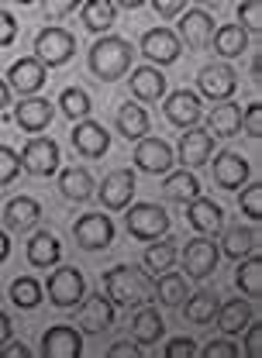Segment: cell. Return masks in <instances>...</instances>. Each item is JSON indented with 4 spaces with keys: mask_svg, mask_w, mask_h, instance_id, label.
Masks as SVG:
<instances>
[{
    "mask_svg": "<svg viewBox=\"0 0 262 358\" xmlns=\"http://www.w3.org/2000/svg\"><path fill=\"white\" fill-rule=\"evenodd\" d=\"M242 210L249 221H262V182H252L242 189Z\"/></svg>",
    "mask_w": 262,
    "mask_h": 358,
    "instance_id": "7bdbcfd3",
    "label": "cell"
},
{
    "mask_svg": "<svg viewBox=\"0 0 262 358\" xmlns=\"http://www.w3.org/2000/svg\"><path fill=\"white\" fill-rule=\"evenodd\" d=\"M107 355L111 358H138L142 355V345H135V341H114V345L107 348Z\"/></svg>",
    "mask_w": 262,
    "mask_h": 358,
    "instance_id": "f907efd6",
    "label": "cell"
},
{
    "mask_svg": "<svg viewBox=\"0 0 262 358\" xmlns=\"http://www.w3.org/2000/svg\"><path fill=\"white\" fill-rule=\"evenodd\" d=\"M128 231L138 241H156L170 231V214L159 203H138L128 210Z\"/></svg>",
    "mask_w": 262,
    "mask_h": 358,
    "instance_id": "277c9868",
    "label": "cell"
},
{
    "mask_svg": "<svg viewBox=\"0 0 262 358\" xmlns=\"http://www.w3.org/2000/svg\"><path fill=\"white\" fill-rule=\"evenodd\" d=\"M121 7H138V3H145V0H118Z\"/></svg>",
    "mask_w": 262,
    "mask_h": 358,
    "instance_id": "680465c9",
    "label": "cell"
},
{
    "mask_svg": "<svg viewBox=\"0 0 262 358\" xmlns=\"http://www.w3.org/2000/svg\"><path fill=\"white\" fill-rule=\"evenodd\" d=\"M18 173H21V155L11 145H0V186L4 182H14Z\"/></svg>",
    "mask_w": 262,
    "mask_h": 358,
    "instance_id": "b9f144b4",
    "label": "cell"
},
{
    "mask_svg": "<svg viewBox=\"0 0 262 358\" xmlns=\"http://www.w3.org/2000/svg\"><path fill=\"white\" fill-rule=\"evenodd\" d=\"M14 38H18V21H14V14L0 10V48H7Z\"/></svg>",
    "mask_w": 262,
    "mask_h": 358,
    "instance_id": "7dc6e473",
    "label": "cell"
},
{
    "mask_svg": "<svg viewBox=\"0 0 262 358\" xmlns=\"http://www.w3.org/2000/svg\"><path fill=\"white\" fill-rule=\"evenodd\" d=\"M142 52H145V59H152L159 66H173L179 59V38L170 28H152L142 35Z\"/></svg>",
    "mask_w": 262,
    "mask_h": 358,
    "instance_id": "5bb4252c",
    "label": "cell"
},
{
    "mask_svg": "<svg viewBox=\"0 0 262 358\" xmlns=\"http://www.w3.org/2000/svg\"><path fill=\"white\" fill-rule=\"evenodd\" d=\"M131 66V42L125 38H100L90 48V73L100 80H118Z\"/></svg>",
    "mask_w": 262,
    "mask_h": 358,
    "instance_id": "7a4b0ae2",
    "label": "cell"
},
{
    "mask_svg": "<svg viewBox=\"0 0 262 358\" xmlns=\"http://www.w3.org/2000/svg\"><path fill=\"white\" fill-rule=\"evenodd\" d=\"M238 289L259 300V293H262V259L259 255H256V259H245V262L238 266Z\"/></svg>",
    "mask_w": 262,
    "mask_h": 358,
    "instance_id": "f35d334b",
    "label": "cell"
},
{
    "mask_svg": "<svg viewBox=\"0 0 262 358\" xmlns=\"http://www.w3.org/2000/svg\"><path fill=\"white\" fill-rule=\"evenodd\" d=\"M179 31H183V42H190L193 48H204L214 38V17L207 10H186L179 21Z\"/></svg>",
    "mask_w": 262,
    "mask_h": 358,
    "instance_id": "603a6c76",
    "label": "cell"
},
{
    "mask_svg": "<svg viewBox=\"0 0 262 358\" xmlns=\"http://www.w3.org/2000/svg\"><path fill=\"white\" fill-rule=\"evenodd\" d=\"M7 338H11V317H7V313L0 310V345H4Z\"/></svg>",
    "mask_w": 262,
    "mask_h": 358,
    "instance_id": "11a10c76",
    "label": "cell"
},
{
    "mask_svg": "<svg viewBox=\"0 0 262 358\" xmlns=\"http://www.w3.org/2000/svg\"><path fill=\"white\" fill-rule=\"evenodd\" d=\"M135 166L142 173L159 176V173H166L173 166V148L163 138H138V145H135Z\"/></svg>",
    "mask_w": 262,
    "mask_h": 358,
    "instance_id": "ba28073f",
    "label": "cell"
},
{
    "mask_svg": "<svg viewBox=\"0 0 262 358\" xmlns=\"http://www.w3.org/2000/svg\"><path fill=\"white\" fill-rule=\"evenodd\" d=\"M156 293H159V303H166V307H179V303L186 300V279L166 268V272L159 275V282H156Z\"/></svg>",
    "mask_w": 262,
    "mask_h": 358,
    "instance_id": "74e56055",
    "label": "cell"
},
{
    "mask_svg": "<svg viewBox=\"0 0 262 358\" xmlns=\"http://www.w3.org/2000/svg\"><path fill=\"white\" fill-rule=\"evenodd\" d=\"M80 352H83L80 331H73V327H66V324H55V327L45 331V338H42L45 358H80Z\"/></svg>",
    "mask_w": 262,
    "mask_h": 358,
    "instance_id": "8fae6325",
    "label": "cell"
},
{
    "mask_svg": "<svg viewBox=\"0 0 262 358\" xmlns=\"http://www.w3.org/2000/svg\"><path fill=\"white\" fill-rule=\"evenodd\" d=\"M218 327L224 338H231V334H238V331H245V324L252 320V303L249 300H242V296H231L228 303H218Z\"/></svg>",
    "mask_w": 262,
    "mask_h": 358,
    "instance_id": "44dd1931",
    "label": "cell"
},
{
    "mask_svg": "<svg viewBox=\"0 0 262 358\" xmlns=\"http://www.w3.org/2000/svg\"><path fill=\"white\" fill-rule=\"evenodd\" d=\"M256 248V231L252 227H228L221 238V252L228 259H245Z\"/></svg>",
    "mask_w": 262,
    "mask_h": 358,
    "instance_id": "836d02e7",
    "label": "cell"
},
{
    "mask_svg": "<svg viewBox=\"0 0 262 358\" xmlns=\"http://www.w3.org/2000/svg\"><path fill=\"white\" fill-rule=\"evenodd\" d=\"M104 286H107V300L118 307H135L149 296V275L135 266H114L104 272Z\"/></svg>",
    "mask_w": 262,
    "mask_h": 358,
    "instance_id": "6da1fadb",
    "label": "cell"
},
{
    "mask_svg": "<svg viewBox=\"0 0 262 358\" xmlns=\"http://www.w3.org/2000/svg\"><path fill=\"white\" fill-rule=\"evenodd\" d=\"M7 83H11V90H18V93H25V96H35V93L45 87V66L35 55L18 59V62L11 66V73H7Z\"/></svg>",
    "mask_w": 262,
    "mask_h": 358,
    "instance_id": "9a60e30c",
    "label": "cell"
},
{
    "mask_svg": "<svg viewBox=\"0 0 262 358\" xmlns=\"http://www.w3.org/2000/svg\"><path fill=\"white\" fill-rule=\"evenodd\" d=\"M7 100H11V87H7V83L0 80V110L7 107Z\"/></svg>",
    "mask_w": 262,
    "mask_h": 358,
    "instance_id": "9f6ffc18",
    "label": "cell"
},
{
    "mask_svg": "<svg viewBox=\"0 0 262 358\" xmlns=\"http://www.w3.org/2000/svg\"><path fill=\"white\" fill-rule=\"evenodd\" d=\"M197 87H200L204 96H211V100H231V93L238 87V76H235L231 66L214 62V66H204V69L197 73Z\"/></svg>",
    "mask_w": 262,
    "mask_h": 358,
    "instance_id": "30bf717a",
    "label": "cell"
},
{
    "mask_svg": "<svg viewBox=\"0 0 262 358\" xmlns=\"http://www.w3.org/2000/svg\"><path fill=\"white\" fill-rule=\"evenodd\" d=\"M238 21H242V31L259 35L262 31V0H242V7H238Z\"/></svg>",
    "mask_w": 262,
    "mask_h": 358,
    "instance_id": "60d3db41",
    "label": "cell"
},
{
    "mask_svg": "<svg viewBox=\"0 0 262 358\" xmlns=\"http://www.w3.org/2000/svg\"><path fill=\"white\" fill-rule=\"evenodd\" d=\"M211 131L218 134V138H231V134L242 131V107L238 103H224L218 100V107L211 110Z\"/></svg>",
    "mask_w": 262,
    "mask_h": 358,
    "instance_id": "f1b7e54d",
    "label": "cell"
},
{
    "mask_svg": "<svg viewBox=\"0 0 262 358\" xmlns=\"http://www.w3.org/2000/svg\"><path fill=\"white\" fill-rule=\"evenodd\" d=\"M200 3H207V7H218V3H224V0H200Z\"/></svg>",
    "mask_w": 262,
    "mask_h": 358,
    "instance_id": "91938a15",
    "label": "cell"
},
{
    "mask_svg": "<svg viewBox=\"0 0 262 358\" xmlns=\"http://www.w3.org/2000/svg\"><path fill=\"white\" fill-rule=\"evenodd\" d=\"M186 221L190 227L197 231V234H218L221 227H224V210H221L214 200H207V196H197V200H190V207H186Z\"/></svg>",
    "mask_w": 262,
    "mask_h": 358,
    "instance_id": "e0dca14e",
    "label": "cell"
},
{
    "mask_svg": "<svg viewBox=\"0 0 262 358\" xmlns=\"http://www.w3.org/2000/svg\"><path fill=\"white\" fill-rule=\"evenodd\" d=\"M59 255H62V245H59V238L48 234V231H39V234L28 241V262H32L35 268L55 266Z\"/></svg>",
    "mask_w": 262,
    "mask_h": 358,
    "instance_id": "484cf974",
    "label": "cell"
},
{
    "mask_svg": "<svg viewBox=\"0 0 262 358\" xmlns=\"http://www.w3.org/2000/svg\"><path fill=\"white\" fill-rule=\"evenodd\" d=\"M193 355H197V345L190 338H173L166 345V358H193Z\"/></svg>",
    "mask_w": 262,
    "mask_h": 358,
    "instance_id": "bcb514c9",
    "label": "cell"
},
{
    "mask_svg": "<svg viewBox=\"0 0 262 358\" xmlns=\"http://www.w3.org/2000/svg\"><path fill=\"white\" fill-rule=\"evenodd\" d=\"M83 293H87V282H83V272H80V268L62 266L48 275V296H52V303H55L59 310L80 307Z\"/></svg>",
    "mask_w": 262,
    "mask_h": 358,
    "instance_id": "3957f363",
    "label": "cell"
},
{
    "mask_svg": "<svg viewBox=\"0 0 262 358\" xmlns=\"http://www.w3.org/2000/svg\"><path fill=\"white\" fill-rule=\"evenodd\" d=\"M176 262V241L173 238H156V241H149V248H145V268H152V272H166V268H173Z\"/></svg>",
    "mask_w": 262,
    "mask_h": 358,
    "instance_id": "d590c367",
    "label": "cell"
},
{
    "mask_svg": "<svg viewBox=\"0 0 262 358\" xmlns=\"http://www.w3.org/2000/svg\"><path fill=\"white\" fill-rule=\"evenodd\" d=\"M21 166L32 176H55L59 169V145L52 138H28L25 152H21Z\"/></svg>",
    "mask_w": 262,
    "mask_h": 358,
    "instance_id": "8992f818",
    "label": "cell"
},
{
    "mask_svg": "<svg viewBox=\"0 0 262 358\" xmlns=\"http://www.w3.org/2000/svg\"><path fill=\"white\" fill-rule=\"evenodd\" d=\"M218 255H221L218 245H214L207 234H200V238H193V241L183 248V266H186V272H190L193 279H204V275L214 272Z\"/></svg>",
    "mask_w": 262,
    "mask_h": 358,
    "instance_id": "9c48e42d",
    "label": "cell"
},
{
    "mask_svg": "<svg viewBox=\"0 0 262 358\" xmlns=\"http://www.w3.org/2000/svg\"><path fill=\"white\" fill-rule=\"evenodd\" d=\"M245 327H249V324H245ZM245 355H252V358L262 355V324L259 320H256V327L245 331Z\"/></svg>",
    "mask_w": 262,
    "mask_h": 358,
    "instance_id": "c3c4849f",
    "label": "cell"
},
{
    "mask_svg": "<svg viewBox=\"0 0 262 358\" xmlns=\"http://www.w3.org/2000/svg\"><path fill=\"white\" fill-rule=\"evenodd\" d=\"M163 189H166V196L176 200V203H190V200H197L204 189H200V179L193 176L190 169H183V173H173V176L163 182Z\"/></svg>",
    "mask_w": 262,
    "mask_h": 358,
    "instance_id": "1f68e13d",
    "label": "cell"
},
{
    "mask_svg": "<svg viewBox=\"0 0 262 358\" xmlns=\"http://www.w3.org/2000/svg\"><path fill=\"white\" fill-rule=\"evenodd\" d=\"M0 352H4V358H28L32 355L25 345H11V341H4V345H0Z\"/></svg>",
    "mask_w": 262,
    "mask_h": 358,
    "instance_id": "f5cc1de1",
    "label": "cell"
},
{
    "mask_svg": "<svg viewBox=\"0 0 262 358\" xmlns=\"http://www.w3.org/2000/svg\"><path fill=\"white\" fill-rule=\"evenodd\" d=\"M59 189L66 193V200H90V193L97 189V182L90 176V169L69 166V169H62V176H59Z\"/></svg>",
    "mask_w": 262,
    "mask_h": 358,
    "instance_id": "4316f807",
    "label": "cell"
},
{
    "mask_svg": "<svg viewBox=\"0 0 262 358\" xmlns=\"http://www.w3.org/2000/svg\"><path fill=\"white\" fill-rule=\"evenodd\" d=\"M76 52V38L66 28H42L35 38V59L42 66H66Z\"/></svg>",
    "mask_w": 262,
    "mask_h": 358,
    "instance_id": "5b68a950",
    "label": "cell"
},
{
    "mask_svg": "<svg viewBox=\"0 0 262 358\" xmlns=\"http://www.w3.org/2000/svg\"><path fill=\"white\" fill-rule=\"evenodd\" d=\"M11 259V238H7V231L0 227V262H7Z\"/></svg>",
    "mask_w": 262,
    "mask_h": 358,
    "instance_id": "db71d44e",
    "label": "cell"
},
{
    "mask_svg": "<svg viewBox=\"0 0 262 358\" xmlns=\"http://www.w3.org/2000/svg\"><path fill=\"white\" fill-rule=\"evenodd\" d=\"M131 193H135V173L131 169H118V173H111V176L100 182V203L107 207V210H125L131 203Z\"/></svg>",
    "mask_w": 262,
    "mask_h": 358,
    "instance_id": "4fadbf2b",
    "label": "cell"
},
{
    "mask_svg": "<svg viewBox=\"0 0 262 358\" xmlns=\"http://www.w3.org/2000/svg\"><path fill=\"white\" fill-rule=\"evenodd\" d=\"M211 152H214V138H211V131H204V128H186V134L179 138V162L186 169L204 166L211 159Z\"/></svg>",
    "mask_w": 262,
    "mask_h": 358,
    "instance_id": "ac0fdd59",
    "label": "cell"
},
{
    "mask_svg": "<svg viewBox=\"0 0 262 358\" xmlns=\"http://www.w3.org/2000/svg\"><path fill=\"white\" fill-rule=\"evenodd\" d=\"M52 103L48 100H42V96H25L21 103H18V110H14V117H18V124L25 128V131H42V128H48L52 124Z\"/></svg>",
    "mask_w": 262,
    "mask_h": 358,
    "instance_id": "ffe728a7",
    "label": "cell"
},
{
    "mask_svg": "<svg viewBox=\"0 0 262 358\" xmlns=\"http://www.w3.org/2000/svg\"><path fill=\"white\" fill-rule=\"evenodd\" d=\"M76 3L80 0H45L42 10H45V17H66L69 10H76Z\"/></svg>",
    "mask_w": 262,
    "mask_h": 358,
    "instance_id": "681fc988",
    "label": "cell"
},
{
    "mask_svg": "<svg viewBox=\"0 0 262 358\" xmlns=\"http://www.w3.org/2000/svg\"><path fill=\"white\" fill-rule=\"evenodd\" d=\"M214 48H218V55H228V59H235V55H242L245 52V45H249V35L242 31V24H224V28H214Z\"/></svg>",
    "mask_w": 262,
    "mask_h": 358,
    "instance_id": "e575fe53",
    "label": "cell"
},
{
    "mask_svg": "<svg viewBox=\"0 0 262 358\" xmlns=\"http://www.w3.org/2000/svg\"><path fill=\"white\" fill-rule=\"evenodd\" d=\"M249 162L238 155V152H221L218 159H214V179H218V186L224 189H238L245 179H249Z\"/></svg>",
    "mask_w": 262,
    "mask_h": 358,
    "instance_id": "7402d4cb",
    "label": "cell"
},
{
    "mask_svg": "<svg viewBox=\"0 0 262 358\" xmlns=\"http://www.w3.org/2000/svg\"><path fill=\"white\" fill-rule=\"evenodd\" d=\"M152 7H156L163 17H176V14H183L186 0H152Z\"/></svg>",
    "mask_w": 262,
    "mask_h": 358,
    "instance_id": "816d5d0a",
    "label": "cell"
},
{
    "mask_svg": "<svg viewBox=\"0 0 262 358\" xmlns=\"http://www.w3.org/2000/svg\"><path fill=\"white\" fill-rule=\"evenodd\" d=\"M83 307H80V327L87 331V334H100V331H107L111 324H114V303L107 300V296H100V293H83V300H80Z\"/></svg>",
    "mask_w": 262,
    "mask_h": 358,
    "instance_id": "7c38bea8",
    "label": "cell"
},
{
    "mask_svg": "<svg viewBox=\"0 0 262 358\" xmlns=\"http://www.w3.org/2000/svg\"><path fill=\"white\" fill-rule=\"evenodd\" d=\"M73 145L80 155H90V159H100L107 148H111V138H107V128L97 124V121H80L73 128Z\"/></svg>",
    "mask_w": 262,
    "mask_h": 358,
    "instance_id": "d6986e66",
    "label": "cell"
},
{
    "mask_svg": "<svg viewBox=\"0 0 262 358\" xmlns=\"http://www.w3.org/2000/svg\"><path fill=\"white\" fill-rule=\"evenodd\" d=\"M218 293H211V289H200V293H193V296H186L183 300V310H186V320L190 324H207V320H214V313H218Z\"/></svg>",
    "mask_w": 262,
    "mask_h": 358,
    "instance_id": "4dcf8cb0",
    "label": "cell"
},
{
    "mask_svg": "<svg viewBox=\"0 0 262 358\" xmlns=\"http://www.w3.org/2000/svg\"><path fill=\"white\" fill-rule=\"evenodd\" d=\"M204 358H235L238 355V348L231 345V338H221V341H211V345H204Z\"/></svg>",
    "mask_w": 262,
    "mask_h": 358,
    "instance_id": "f6af8a7d",
    "label": "cell"
},
{
    "mask_svg": "<svg viewBox=\"0 0 262 358\" xmlns=\"http://www.w3.org/2000/svg\"><path fill=\"white\" fill-rule=\"evenodd\" d=\"M131 93H135L138 100L152 103V100H159V96L166 93V76H163L159 69H152V66H142V69L131 73Z\"/></svg>",
    "mask_w": 262,
    "mask_h": 358,
    "instance_id": "d4e9b609",
    "label": "cell"
},
{
    "mask_svg": "<svg viewBox=\"0 0 262 358\" xmlns=\"http://www.w3.org/2000/svg\"><path fill=\"white\" fill-rule=\"evenodd\" d=\"M59 103H62V114L73 117V121H83V117L90 114V96H87V90H80V87L62 90Z\"/></svg>",
    "mask_w": 262,
    "mask_h": 358,
    "instance_id": "ab89813d",
    "label": "cell"
},
{
    "mask_svg": "<svg viewBox=\"0 0 262 358\" xmlns=\"http://www.w3.org/2000/svg\"><path fill=\"white\" fill-rule=\"evenodd\" d=\"M42 217V203L35 196H14L7 207H4V221L11 231H28L32 224Z\"/></svg>",
    "mask_w": 262,
    "mask_h": 358,
    "instance_id": "cb8c5ba5",
    "label": "cell"
},
{
    "mask_svg": "<svg viewBox=\"0 0 262 358\" xmlns=\"http://www.w3.org/2000/svg\"><path fill=\"white\" fill-rule=\"evenodd\" d=\"M166 121L173 128H193L200 121V96L193 90H173L166 100Z\"/></svg>",
    "mask_w": 262,
    "mask_h": 358,
    "instance_id": "2e32d148",
    "label": "cell"
},
{
    "mask_svg": "<svg viewBox=\"0 0 262 358\" xmlns=\"http://www.w3.org/2000/svg\"><path fill=\"white\" fill-rule=\"evenodd\" d=\"M114 17H118V7H114V0H83V24H87V31H107L111 24H114Z\"/></svg>",
    "mask_w": 262,
    "mask_h": 358,
    "instance_id": "f546056e",
    "label": "cell"
},
{
    "mask_svg": "<svg viewBox=\"0 0 262 358\" xmlns=\"http://www.w3.org/2000/svg\"><path fill=\"white\" fill-rule=\"evenodd\" d=\"M18 3H35V0H18Z\"/></svg>",
    "mask_w": 262,
    "mask_h": 358,
    "instance_id": "94428289",
    "label": "cell"
},
{
    "mask_svg": "<svg viewBox=\"0 0 262 358\" xmlns=\"http://www.w3.org/2000/svg\"><path fill=\"white\" fill-rule=\"evenodd\" d=\"M118 131H121V138H131V141L145 138V131H149V110L131 103V100L121 103L118 107Z\"/></svg>",
    "mask_w": 262,
    "mask_h": 358,
    "instance_id": "83f0119b",
    "label": "cell"
},
{
    "mask_svg": "<svg viewBox=\"0 0 262 358\" xmlns=\"http://www.w3.org/2000/svg\"><path fill=\"white\" fill-rule=\"evenodd\" d=\"M252 76H256V80L262 76V59H259V55H256V62H252Z\"/></svg>",
    "mask_w": 262,
    "mask_h": 358,
    "instance_id": "6f0895ef",
    "label": "cell"
},
{
    "mask_svg": "<svg viewBox=\"0 0 262 358\" xmlns=\"http://www.w3.org/2000/svg\"><path fill=\"white\" fill-rule=\"evenodd\" d=\"M131 331H135V338H138V345H156L159 338H163V317L159 310H152V307H145V310H138L131 317Z\"/></svg>",
    "mask_w": 262,
    "mask_h": 358,
    "instance_id": "d6a6232c",
    "label": "cell"
},
{
    "mask_svg": "<svg viewBox=\"0 0 262 358\" xmlns=\"http://www.w3.org/2000/svg\"><path fill=\"white\" fill-rule=\"evenodd\" d=\"M242 128L252 134V138H259L262 134V103H252V107L242 110Z\"/></svg>",
    "mask_w": 262,
    "mask_h": 358,
    "instance_id": "ee69618b",
    "label": "cell"
},
{
    "mask_svg": "<svg viewBox=\"0 0 262 358\" xmlns=\"http://www.w3.org/2000/svg\"><path fill=\"white\" fill-rule=\"evenodd\" d=\"M73 234H76V241L87 252H104L114 241V221L107 214H83L80 221L73 224Z\"/></svg>",
    "mask_w": 262,
    "mask_h": 358,
    "instance_id": "52a82bcc",
    "label": "cell"
},
{
    "mask_svg": "<svg viewBox=\"0 0 262 358\" xmlns=\"http://www.w3.org/2000/svg\"><path fill=\"white\" fill-rule=\"evenodd\" d=\"M11 300H14L21 310H35V307L42 303V286H39V279H35V275H18V279L11 282Z\"/></svg>",
    "mask_w": 262,
    "mask_h": 358,
    "instance_id": "8d00e7d4",
    "label": "cell"
}]
</instances>
